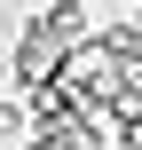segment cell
Here are the masks:
<instances>
[{
  "instance_id": "obj_1",
  "label": "cell",
  "mask_w": 142,
  "mask_h": 150,
  "mask_svg": "<svg viewBox=\"0 0 142 150\" xmlns=\"http://www.w3.org/2000/svg\"><path fill=\"white\" fill-rule=\"evenodd\" d=\"M8 79H16V95H32V87H47V79H63V47L24 16V32H16V47H8Z\"/></svg>"
},
{
  "instance_id": "obj_2",
  "label": "cell",
  "mask_w": 142,
  "mask_h": 150,
  "mask_svg": "<svg viewBox=\"0 0 142 150\" xmlns=\"http://www.w3.org/2000/svg\"><path fill=\"white\" fill-rule=\"evenodd\" d=\"M32 24H40V32H47V40L63 47V55H79V47H87V40L103 32V24L87 16V0H40V8H32Z\"/></svg>"
},
{
  "instance_id": "obj_3",
  "label": "cell",
  "mask_w": 142,
  "mask_h": 150,
  "mask_svg": "<svg viewBox=\"0 0 142 150\" xmlns=\"http://www.w3.org/2000/svg\"><path fill=\"white\" fill-rule=\"evenodd\" d=\"M8 142H32V111H24V95H0V150Z\"/></svg>"
},
{
  "instance_id": "obj_4",
  "label": "cell",
  "mask_w": 142,
  "mask_h": 150,
  "mask_svg": "<svg viewBox=\"0 0 142 150\" xmlns=\"http://www.w3.org/2000/svg\"><path fill=\"white\" fill-rule=\"evenodd\" d=\"M134 24H142V0H134Z\"/></svg>"
}]
</instances>
